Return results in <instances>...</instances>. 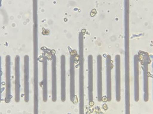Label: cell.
Returning <instances> with one entry per match:
<instances>
[{
  "mask_svg": "<svg viewBox=\"0 0 153 114\" xmlns=\"http://www.w3.org/2000/svg\"><path fill=\"white\" fill-rule=\"evenodd\" d=\"M38 42L37 1H33V56H34V113H38Z\"/></svg>",
  "mask_w": 153,
  "mask_h": 114,
  "instance_id": "cell-1",
  "label": "cell"
},
{
  "mask_svg": "<svg viewBox=\"0 0 153 114\" xmlns=\"http://www.w3.org/2000/svg\"><path fill=\"white\" fill-rule=\"evenodd\" d=\"M79 113H84V34L82 31L79 35Z\"/></svg>",
  "mask_w": 153,
  "mask_h": 114,
  "instance_id": "cell-2",
  "label": "cell"
},
{
  "mask_svg": "<svg viewBox=\"0 0 153 114\" xmlns=\"http://www.w3.org/2000/svg\"><path fill=\"white\" fill-rule=\"evenodd\" d=\"M140 54L142 55V70H143V99L146 102L149 100V69L148 66L150 62L149 55L146 52L141 51Z\"/></svg>",
  "mask_w": 153,
  "mask_h": 114,
  "instance_id": "cell-3",
  "label": "cell"
},
{
  "mask_svg": "<svg viewBox=\"0 0 153 114\" xmlns=\"http://www.w3.org/2000/svg\"><path fill=\"white\" fill-rule=\"evenodd\" d=\"M70 50V101L71 103H75V51L71 50L70 48H68Z\"/></svg>",
  "mask_w": 153,
  "mask_h": 114,
  "instance_id": "cell-4",
  "label": "cell"
},
{
  "mask_svg": "<svg viewBox=\"0 0 153 114\" xmlns=\"http://www.w3.org/2000/svg\"><path fill=\"white\" fill-rule=\"evenodd\" d=\"M5 99L4 102L10 103L12 99L11 94V56L7 55L5 57Z\"/></svg>",
  "mask_w": 153,
  "mask_h": 114,
  "instance_id": "cell-5",
  "label": "cell"
},
{
  "mask_svg": "<svg viewBox=\"0 0 153 114\" xmlns=\"http://www.w3.org/2000/svg\"><path fill=\"white\" fill-rule=\"evenodd\" d=\"M88 98L90 106H93V55L88 56Z\"/></svg>",
  "mask_w": 153,
  "mask_h": 114,
  "instance_id": "cell-6",
  "label": "cell"
},
{
  "mask_svg": "<svg viewBox=\"0 0 153 114\" xmlns=\"http://www.w3.org/2000/svg\"><path fill=\"white\" fill-rule=\"evenodd\" d=\"M20 61L19 55L15 57V101L16 103L20 102L21 99V81H20Z\"/></svg>",
  "mask_w": 153,
  "mask_h": 114,
  "instance_id": "cell-7",
  "label": "cell"
},
{
  "mask_svg": "<svg viewBox=\"0 0 153 114\" xmlns=\"http://www.w3.org/2000/svg\"><path fill=\"white\" fill-rule=\"evenodd\" d=\"M30 58L29 56L26 55L24 58V72H25V84H24V95H25V102L27 103L30 100Z\"/></svg>",
  "mask_w": 153,
  "mask_h": 114,
  "instance_id": "cell-8",
  "label": "cell"
},
{
  "mask_svg": "<svg viewBox=\"0 0 153 114\" xmlns=\"http://www.w3.org/2000/svg\"><path fill=\"white\" fill-rule=\"evenodd\" d=\"M134 86H135V101L138 102L140 98L139 86V58L138 55H134Z\"/></svg>",
  "mask_w": 153,
  "mask_h": 114,
  "instance_id": "cell-9",
  "label": "cell"
},
{
  "mask_svg": "<svg viewBox=\"0 0 153 114\" xmlns=\"http://www.w3.org/2000/svg\"><path fill=\"white\" fill-rule=\"evenodd\" d=\"M107 67V99L111 102L112 99V63L111 55H107L106 58Z\"/></svg>",
  "mask_w": 153,
  "mask_h": 114,
  "instance_id": "cell-10",
  "label": "cell"
},
{
  "mask_svg": "<svg viewBox=\"0 0 153 114\" xmlns=\"http://www.w3.org/2000/svg\"><path fill=\"white\" fill-rule=\"evenodd\" d=\"M48 60L45 51L43 55V101L47 102L48 99V74H47Z\"/></svg>",
  "mask_w": 153,
  "mask_h": 114,
  "instance_id": "cell-11",
  "label": "cell"
},
{
  "mask_svg": "<svg viewBox=\"0 0 153 114\" xmlns=\"http://www.w3.org/2000/svg\"><path fill=\"white\" fill-rule=\"evenodd\" d=\"M102 84V56L98 55L97 56V94L98 102L102 101L103 96Z\"/></svg>",
  "mask_w": 153,
  "mask_h": 114,
  "instance_id": "cell-12",
  "label": "cell"
},
{
  "mask_svg": "<svg viewBox=\"0 0 153 114\" xmlns=\"http://www.w3.org/2000/svg\"><path fill=\"white\" fill-rule=\"evenodd\" d=\"M66 57L61 56V102L66 101Z\"/></svg>",
  "mask_w": 153,
  "mask_h": 114,
  "instance_id": "cell-13",
  "label": "cell"
},
{
  "mask_svg": "<svg viewBox=\"0 0 153 114\" xmlns=\"http://www.w3.org/2000/svg\"><path fill=\"white\" fill-rule=\"evenodd\" d=\"M52 58V100L56 102L57 100V59L54 52Z\"/></svg>",
  "mask_w": 153,
  "mask_h": 114,
  "instance_id": "cell-14",
  "label": "cell"
},
{
  "mask_svg": "<svg viewBox=\"0 0 153 114\" xmlns=\"http://www.w3.org/2000/svg\"><path fill=\"white\" fill-rule=\"evenodd\" d=\"M116 101H121V57L116 55Z\"/></svg>",
  "mask_w": 153,
  "mask_h": 114,
  "instance_id": "cell-15",
  "label": "cell"
}]
</instances>
